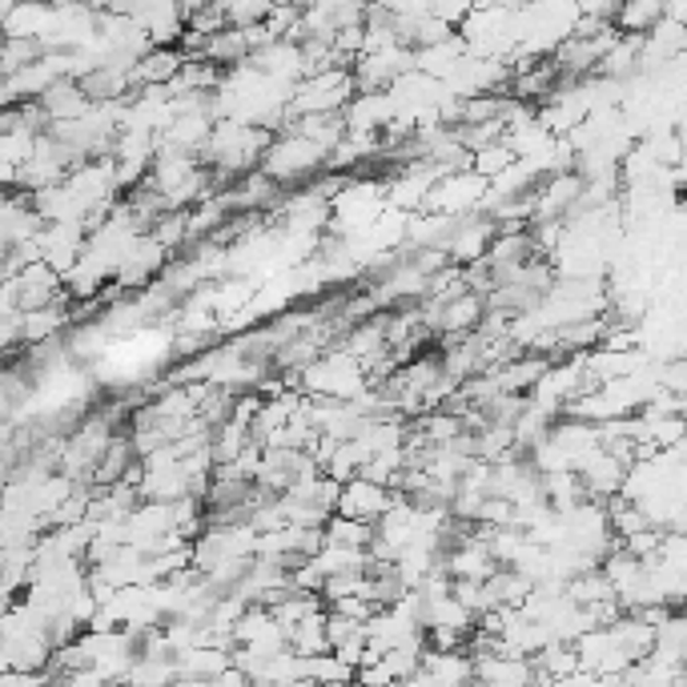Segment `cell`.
Here are the masks:
<instances>
[{"instance_id": "obj_1", "label": "cell", "mask_w": 687, "mask_h": 687, "mask_svg": "<svg viewBox=\"0 0 687 687\" xmlns=\"http://www.w3.org/2000/svg\"><path fill=\"white\" fill-rule=\"evenodd\" d=\"M325 162H330V145L306 138V133H298V129H289V133L274 138L270 141V150L262 153V169L274 177L277 186H294V181H301V177L318 174Z\"/></svg>"}, {"instance_id": "obj_2", "label": "cell", "mask_w": 687, "mask_h": 687, "mask_svg": "<svg viewBox=\"0 0 687 687\" xmlns=\"http://www.w3.org/2000/svg\"><path fill=\"white\" fill-rule=\"evenodd\" d=\"M399 502V490L387 483H375L366 475H354L351 483H342V499H337V514H351V519H366L378 523L382 514Z\"/></svg>"}, {"instance_id": "obj_3", "label": "cell", "mask_w": 687, "mask_h": 687, "mask_svg": "<svg viewBox=\"0 0 687 687\" xmlns=\"http://www.w3.org/2000/svg\"><path fill=\"white\" fill-rule=\"evenodd\" d=\"M411 69H418L414 64V45H394V49L382 52H363L354 61V81H358V88H390Z\"/></svg>"}, {"instance_id": "obj_4", "label": "cell", "mask_w": 687, "mask_h": 687, "mask_svg": "<svg viewBox=\"0 0 687 687\" xmlns=\"http://www.w3.org/2000/svg\"><path fill=\"white\" fill-rule=\"evenodd\" d=\"M37 100H40V109L49 112V121H76V117H85V112L97 105L76 76H61V81H52Z\"/></svg>"}, {"instance_id": "obj_5", "label": "cell", "mask_w": 687, "mask_h": 687, "mask_svg": "<svg viewBox=\"0 0 687 687\" xmlns=\"http://www.w3.org/2000/svg\"><path fill=\"white\" fill-rule=\"evenodd\" d=\"M186 52L174 49V45H153L150 52H141L138 64H133V85L145 88V85H169L181 69H186Z\"/></svg>"}, {"instance_id": "obj_6", "label": "cell", "mask_w": 687, "mask_h": 687, "mask_svg": "<svg viewBox=\"0 0 687 687\" xmlns=\"http://www.w3.org/2000/svg\"><path fill=\"white\" fill-rule=\"evenodd\" d=\"M229 663H234V648H222V643H198V648L177 651V672L193 679H217Z\"/></svg>"}, {"instance_id": "obj_7", "label": "cell", "mask_w": 687, "mask_h": 687, "mask_svg": "<svg viewBox=\"0 0 687 687\" xmlns=\"http://www.w3.org/2000/svg\"><path fill=\"white\" fill-rule=\"evenodd\" d=\"M651 660L687 667V615L672 612L663 624H655V648H651Z\"/></svg>"}, {"instance_id": "obj_8", "label": "cell", "mask_w": 687, "mask_h": 687, "mask_svg": "<svg viewBox=\"0 0 687 687\" xmlns=\"http://www.w3.org/2000/svg\"><path fill=\"white\" fill-rule=\"evenodd\" d=\"M375 535H378V526L366 523V519H351V514H337V511L325 519V543H342V547L370 550Z\"/></svg>"}, {"instance_id": "obj_9", "label": "cell", "mask_w": 687, "mask_h": 687, "mask_svg": "<svg viewBox=\"0 0 687 687\" xmlns=\"http://www.w3.org/2000/svg\"><path fill=\"white\" fill-rule=\"evenodd\" d=\"M667 13V0H619V9H615V25L624 28V33H643L648 37V28Z\"/></svg>"}, {"instance_id": "obj_10", "label": "cell", "mask_w": 687, "mask_h": 687, "mask_svg": "<svg viewBox=\"0 0 687 687\" xmlns=\"http://www.w3.org/2000/svg\"><path fill=\"white\" fill-rule=\"evenodd\" d=\"M514 162H519V157H514L511 141L502 138V141H495V145H483V150L475 153L471 169H475V174H483L487 181H495V177H499L502 169H511Z\"/></svg>"}, {"instance_id": "obj_11", "label": "cell", "mask_w": 687, "mask_h": 687, "mask_svg": "<svg viewBox=\"0 0 687 687\" xmlns=\"http://www.w3.org/2000/svg\"><path fill=\"white\" fill-rule=\"evenodd\" d=\"M45 57V40H33V37H9V45H4V57H0V69H4V76L21 73L25 64L40 61Z\"/></svg>"}, {"instance_id": "obj_12", "label": "cell", "mask_w": 687, "mask_h": 687, "mask_svg": "<svg viewBox=\"0 0 687 687\" xmlns=\"http://www.w3.org/2000/svg\"><path fill=\"white\" fill-rule=\"evenodd\" d=\"M186 25L193 28V33H205V37H213V33L229 28V13H225L222 0H201V4H193V9L186 13Z\"/></svg>"}, {"instance_id": "obj_13", "label": "cell", "mask_w": 687, "mask_h": 687, "mask_svg": "<svg viewBox=\"0 0 687 687\" xmlns=\"http://www.w3.org/2000/svg\"><path fill=\"white\" fill-rule=\"evenodd\" d=\"M660 387L675 390V394H684V390H687V354L660 363Z\"/></svg>"}, {"instance_id": "obj_14", "label": "cell", "mask_w": 687, "mask_h": 687, "mask_svg": "<svg viewBox=\"0 0 687 687\" xmlns=\"http://www.w3.org/2000/svg\"><path fill=\"white\" fill-rule=\"evenodd\" d=\"M579 16H600V21H615L619 0H576Z\"/></svg>"}, {"instance_id": "obj_15", "label": "cell", "mask_w": 687, "mask_h": 687, "mask_svg": "<svg viewBox=\"0 0 687 687\" xmlns=\"http://www.w3.org/2000/svg\"><path fill=\"white\" fill-rule=\"evenodd\" d=\"M675 454H679V459L687 463V430H684V438H679V447H675Z\"/></svg>"}, {"instance_id": "obj_16", "label": "cell", "mask_w": 687, "mask_h": 687, "mask_svg": "<svg viewBox=\"0 0 687 687\" xmlns=\"http://www.w3.org/2000/svg\"><path fill=\"white\" fill-rule=\"evenodd\" d=\"M679 414H684V418H687V390H684V394H679Z\"/></svg>"}]
</instances>
